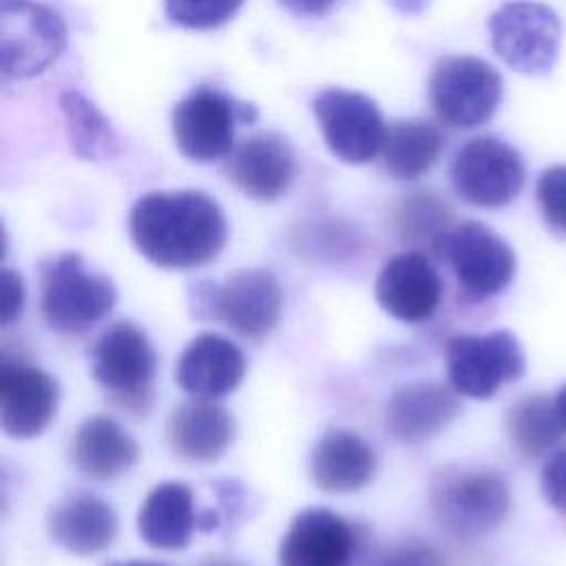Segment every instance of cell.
I'll return each instance as SVG.
<instances>
[{"mask_svg":"<svg viewBox=\"0 0 566 566\" xmlns=\"http://www.w3.org/2000/svg\"><path fill=\"white\" fill-rule=\"evenodd\" d=\"M535 195L546 226L566 237V166L546 168L537 177Z\"/></svg>","mask_w":566,"mask_h":566,"instance_id":"30","label":"cell"},{"mask_svg":"<svg viewBox=\"0 0 566 566\" xmlns=\"http://www.w3.org/2000/svg\"><path fill=\"white\" fill-rule=\"evenodd\" d=\"M69 455L77 473L106 482L137 464L139 444L117 420L95 413L75 429Z\"/></svg>","mask_w":566,"mask_h":566,"instance_id":"23","label":"cell"},{"mask_svg":"<svg viewBox=\"0 0 566 566\" xmlns=\"http://www.w3.org/2000/svg\"><path fill=\"white\" fill-rule=\"evenodd\" d=\"M312 111L325 146L343 164H367L382 150L387 126L371 97L329 86L314 95Z\"/></svg>","mask_w":566,"mask_h":566,"instance_id":"12","label":"cell"},{"mask_svg":"<svg viewBox=\"0 0 566 566\" xmlns=\"http://www.w3.org/2000/svg\"><path fill=\"white\" fill-rule=\"evenodd\" d=\"M356 535L345 517L329 509H303L279 544V566H349Z\"/></svg>","mask_w":566,"mask_h":566,"instance_id":"18","label":"cell"},{"mask_svg":"<svg viewBox=\"0 0 566 566\" xmlns=\"http://www.w3.org/2000/svg\"><path fill=\"white\" fill-rule=\"evenodd\" d=\"M66 44L62 18L35 0H0V71L24 80L53 64Z\"/></svg>","mask_w":566,"mask_h":566,"instance_id":"10","label":"cell"},{"mask_svg":"<svg viewBox=\"0 0 566 566\" xmlns=\"http://www.w3.org/2000/svg\"><path fill=\"white\" fill-rule=\"evenodd\" d=\"M245 367V354L237 343L217 332H201L181 349L175 382L190 398L217 400L241 385Z\"/></svg>","mask_w":566,"mask_h":566,"instance_id":"16","label":"cell"},{"mask_svg":"<svg viewBox=\"0 0 566 566\" xmlns=\"http://www.w3.org/2000/svg\"><path fill=\"white\" fill-rule=\"evenodd\" d=\"M192 491L184 482L157 484L139 506V537L157 551H181L190 544L197 526Z\"/></svg>","mask_w":566,"mask_h":566,"instance_id":"24","label":"cell"},{"mask_svg":"<svg viewBox=\"0 0 566 566\" xmlns=\"http://www.w3.org/2000/svg\"><path fill=\"white\" fill-rule=\"evenodd\" d=\"M197 566H245V564L234 562V559H226V557H208V559H201Z\"/></svg>","mask_w":566,"mask_h":566,"instance_id":"37","label":"cell"},{"mask_svg":"<svg viewBox=\"0 0 566 566\" xmlns=\"http://www.w3.org/2000/svg\"><path fill=\"white\" fill-rule=\"evenodd\" d=\"M115 301L113 281L91 270L77 252H62L40 270V310L57 334L91 329L111 314Z\"/></svg>","mask_w":566,"mask_h":566,"instance_id":"3","label":"cell"},{"mask_svg":"<svg viewBox=\"0 0 566 566\" xmlns=\"http://www.w3.org/2000/svg\"><path fill=\"white\" fill-rule=\"evenodd\" d=\"M506 431L513 447L526 458H539L557 447L564 424L555 400L544 394L520 398L506 413Z\"/></svg>","mask_w":566,"mask_h":566,"instance_id":"27","label":"cell"},{"mask_svg":"<svg viewBox=\"0 0 566 566\" xmlns=\"http://www.w3.org/2000/svg\"><path fill=\"white\" fill-rule=\"evenodd\" d=\"M387 4H391L402 15H420L427 11L431 0H387Z\"/></svg>","mask_w":566,"mask_h":566,"instance_id":"35","label":"cell"},{"mask_svg":"<svg viewBox=\"0 0 566 566\" xmlns=\"http://www.w3.org/2000/svg\"><path fill=\"white\" fill-rule=\"evenodd\" d=\"M449 177L455 195L467 203L502 208L522 192L526 166L509 142L495 135H480L453 153Z\"/></svg>","mask_w":566,"mask_h":566,"instance_id":"9","label":"cell"},{"mask_svg":"<svg viewBox=\"0 0 566 566\" xmlns=\"http://www.w3.org/2000/svg\"><path fill=\"white\" fill-rule=\"evenodd\" d=\"M444 148V135L427 119H396L382 142L385 168L394 179H418L429 172Z\"/></svg>","mask_w":566,"mask_h":566,"instance_id":"25","label":"cell"},{"mask_svg":"<svg viewBox=\"0 0 566 566\" xmlns=\"http://www.w3.org/2000/svg\"><path fill=\"white\" fill-rule=\"evenodd\" d=\"M491 44L497 57L517 73H548L562 46L559 15L544 2L509 0L489 18Z\"/></svg>","mask_w":566,"mask_h":566,"instance_id":"6","label":"cell"},{"mask_svg":"<svg viewBox=\"0 0 566 566\" xmlns=\"http://www.w3.org/2000/svg\"><path fill=\"white\" fill-rule=\"evenodd\" d=\"M234 438L237 422L232 413L214 400H186L168 418V442L177 455L190 462H217Z\"/></svg>","mask_w":566,"mask_h":566,"instance_id":"22","label":"cell"},{"mask_svg":"<svg viewBox=\"0 0 566 566\" xmlns=\"http://www.w3.org/2000/svg\"><path fill=\"white\" fill-rule=\"evenodd\" d=\"M243 0H164L172 24L195 31L217 29L234 18Z\"/></svg>","mask_w":566,"mask_h":566,"instance_id":"29","label":"cell"},{"mask_svg":"<svg viewBox=\"0 0 566 566\" xmlns=\"http://www.w3.org/2000/svg\"><path fill=\"white\" fill-rule=\"evenodd\" d=\"M502 77L473 55L442 57L429 75V104L436 117L460 130L486 124L502 102Z\"/></svg>","mask_w":566,"mask_h":566,"instance_id":"7","label":"cell"},{"mask_svg":"<svg viewBox=\"0 0 566 566\" xmlns=\"http://www.w3.org/2000/svg\"><path fill=\"white\" fill-rule=\"evenodd\" d=\"M60 108L64 115L69 146L80 159L104 161L119 155L122 142L115 128L86 95L75 88L64 91L60 95Z\"/></svg>","mask_w":566,"mask_h":566,"instance_id":"26","label":"cell"},{"mask_svg":"<svg viewBox=\"0 0 566 566\" xmlns=\"http://www.w3.org/2000/svg\"><path fill=\"white\" fill-rule=\"evenodd\" d=\"M60 405L57 380L29 363L2 358L0 365V427L13 440L40 436Z\"/></svg>","mask_w":566,"mask_h":566,"instance_id":"14","label":"cell"},{"mask_svg":"<svg viewBox=\"0 0 566 566\" xmlns=\"http://www.w3.org/2000/svg\"><path fill=\"white\" fill-rule=\"evenodd\" d=\"M279 4L296 15H325L336 0H279Z\"/></svg>","mask_w":566,"mask_h":566,"instance_id":"34","label":"cell"},{"mask_svg":"<svg viewBox=\"0 0 566 566\" xmlns=\"http://www.w3.org/2000/svg\"><path fill=\"white\" fill-rule=\"evenodd\" d=\"M91 374L122 407L139 409L150 400L157 352L148 334L128 321L108 325L91 347Z\"/></svg>","mask_w":566,"mask_h":566,"instance_id":"8","label":"cell"},{"mask_svg":"<svg viewBox=\"0 0 566 566\" xmlns=\"http://www.w3.org/2000/svg\"><path fill=\"white\" fill-rule=\"evenodd\" d=\"M190 296L197 318L221 321L243 338L268 336L279 325L283 310L279 279L261 268L237 270L221 283H197Z\"/></svg>","mask_w":566,"mask_h":566,"instance_id":"4","label":"cell"},{"mask_svg":"<svg viewBox=\"0 0 566 566\" xmlns=\"http://www.w3.org/2000/svg\"><path fill=\"white\" fill-rule=\"evenodd\" d=\"M449 385L467 398L486 400L524 374V352L515 334L493 329L486 334H460L444 349Z\"/></svg>","mask_w":566,"mask_h":566,"instance_id":"11","label":"cell"},{"mask_svg":"<svg viewBox=\"0 0 566 566\" xmlns=\"http://www.w3.org/2000/svg\"><path fill=\"white\" fill-rule=\"evenodd\" d=\"M458 396L451 385L431 380L400 385L385 405L387 436L402 444H418L442 433L460 413Z\"/></svg>","mask_w":566,"mask_h":566,"instance_id":"17","label":"cell"},{"mask_svg":"<svg viewBox=\"0 0 566 566\" xmlns=\"http://www.w3.org/2000/svg\"><path fill=\"white\" fill-rule=\"evenodd\" d=\"M117 528L119 520L113 506L88 491L64 495L46 515L51 542L80 557L106 551L115 542Z\"/></svg>","mask_w":566,"mask_h":566,"instance_id":"20","label":"cell"},{"mask_svg":"<svg viewBox=\"0 0 566 566\" xmlns=\"http://www.w3.org/2000/svg\"><path fill=\"white\" fill-rule=\"evenodd\" d=\"M369 566H447L442 555L420 542L396 544L389 551L380 553Z\"/></svg>","mask_w":566,"mask_h":566,"instance_id":"31","label":"cell"},{"mask_svg":"<svg viewBox=\"0 0 566 566\" xmlns=\"http://www.w3.org/2000/svg\"><path fill=\"white\" fill-rule=\"evenodd\" d=\"M106 566H164L157 562H142V559H124V562H111Z\"/></svg>","mask_w":566,"mask_h":566,"instance_id":"38","label":"cell"},{"mask_svg":"<svg viewBox=\"0 0 566 566\" xmlns=\"http://www.w3.org/2000/svg\"><path fill=\"white\" fill-rule=\"evenodd\" d=\"M135 250L166 270L201 268L228 241V219L201 190H153L142 195L128 217Z\"/></svg>","mask_w":566,"mask_h":566,"instance_id":"1","label":"cell"},{"mask_svg":"<svg viewBox=\"0 0 566 566\" xmlns=\"http://www.w3.org/2000/svg\"><path fill=\"white\" fill-rule=\"evenodd\" d=\"M440 256L449 261L460 287L478 301L500 294L515 276L511 245L480 221L453 226Z\"/></svg>","mask_w":566,"mask_h":566,"instance_id":"13","label":"cell"},{"mask_svg":"<svg viewBox=\"0 0 566 566\" xmlns=\"http://www.w3.org/2000/svg\"><path fill=\"white\" fill-rule=\"evenodd\" d=\"M378 305L400 323H420L433 316L442 298V281L420 250L394 254L376 276Z\"/></svg>","mask_w":566,"mask_h":566,"instance_id":"15","label":"cell"},{"mask_svg":"<svg viewBox=\"0 0 566 566\" xmlns=\"http://www.w3.org/2000/svg\"><path fill=\"white\" fill-rule=\"evenodd\" d=\"M427 500L449 535L478 537L506 517L511 491L506 478L491 467L444 464L431 473Z\"/></svg>","mask_w":566,"mask_h":566,"instance_id":"2","label":"cell"},{"mask_svg":"<svg viewBox=\"0 0 566 566\" xmlns=\"http://www.w3.org/2000/svg\"><path fill=\"white\" fill-rule=\"evenodd\" d=\"M453 212L449 203L429 190L405 197L396 210V228L402 241L440 254L444 239L453 230Z\"/></svg>","mask_w":566,"mask_h":566,"instance_id":"28","label":"cell"},{"mask_svg":"<svg viewBox=\"0 0 566 566\" xmlns=\"http://www.w3.org/2000/svg\"><path fill=\"white\" fill-rule=\"evenodd\" d=\"M24 281L20 272L4 268L0 276V323L9 327L15 318H20L24 307Z\"/></svg>","mask_w":566,"mask_h":566,"instance_id":"33","label":"cell"},{"mask_svg":"<svg viewBox=\"0 0 566 566\" xmlns=\"http://www.w3.org/2000/svg\"><path fill=\"white\" fill-rule=\"evenodd\" d=\"M542 493L546 502L566 517V449L555 451L542 469Z\"/></svg>","mask_w":566,"mask_h":566,"instance_id":"32","label":"cell"},{"mask_svg":"<svg viewBox=\"0 0 566 566\" xmlns=\"http://www.w3.org/2000/svg\"><path fill=\"white\" fill-rule=\"evenodd\" d=\"M256 115L254 104L214 86H197L172 108V137L184 157L210 164L232 153L234 128L254 122Z\"/></svg>","mask_w":566,"mask_h":566,"instance_id":"5","label":"cell"},{"mask_svg":"<svg viewBox=\"0 0 566 566\" xmlns=\"http://www.w3.org/2000/svg\"><path fill=\"white\" fill-rule=\"evenodd\" d=\"M555 409H557V416H559V420H562V424L566 429V385L555 396Z\"/></svg>","mask_w":566,"mask_h":566,"instance_id":"36","label":"cell"},{"mask_svg":"<svg viewBox=\"0 0 566 566\" xmlns=\"http://www.w3.org/2000/svg\"><path fill=\"white\" fill-rule=\"evenodd\" d=\"M226 172L245 197L274 201L285 195L294 179V150L279 133H256L232 148Z\"/></svg>","mask_w":566,"mask_h":566,"instance_id":"19","label":"cell"},{"mask_svg":"<svg viewBox=\"0 0 566 566\" xmlns=\"http://www.w3.org/2000/svg\"><path fill=\"white\" fill-rule=\"evenodd\" d=\"M378 469L374 447L352 429L325 431L310 455L314 484L325 493H354L365 489Z\"/></svg>","mask_w":566,"mask_h":566,"instance_id":"21","label":"cell"}]
</instances>
